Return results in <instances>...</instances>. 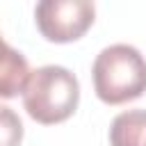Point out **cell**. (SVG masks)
Masks as SVG:
<instances>
[{"mask_svg": "<svg viewBox=\"0 0 146 146\" xmlns=\"http://www.w3.org/2000/svg\"><path fill=\"white\" fill-rule=\"evenodd\" d=\"M21 94L27 114L36 123L52 125L66 121L78 110L80 84L68 68L50 64L30 71Z\"/></svg>", "mask_w": 146, "mask_h": 146, "instance_id": "1", "label": "cell"}, {"mask_svg": "<svg viewBox=\"0 0 146 146\" xmlns=\"http://www.w3.org/2000/svg\"><path fill=\"white\" fill-rule=\"evenodd\" d=\"M96 96L107 105H121L146 91V59L135 46L114 43L98 52L94 68Z\"/></svg>", "mask_w": 146, "mask_h": 146, "instance_id": "2", "label": "cell"}, {"mask_svg": "<svg viewBox=\"0 0 146 146\" xmlns=\"http://www.w3.org/2000/svg\"><path fill=\"white\" fill-rule=\"evenodd\" d=\"M96 7L89 0H41L34 7L39 32L55 43L80 39L94 23Z\"/></svg>", "mask_w": 146, "mask_h": 146, "instance_id": "3", "label": "cell"}, {"mask_svg": "<svg viewBox=\"0 0 146 146\" xmlns=\"http://www.w3.org/2000/svg\"><path fill=\"white\" fill-rule=\"evenodd\" d=\"M30 75L27 59L23 52L11 48L0 36V98H14L23 91Z\"/></svg>", "mask_w": 146, "mask_h": 146, "instance_id": "4", "label": "cell"}, {"mask_svg": "<svg viewBox=\"0 0 146 146\" xmlns=\"http://www.w3.org/2000/svg\"><path fill=\"white\" fill-rule=\"evenodd\" d=\"M112 146H146V110H128L110 125Z\"/></svg>", "mask_w": 146, "mask_h": 146, "instance_id": "5", "label": "cell"}, {"mask_svg": "<svg viewBox=\"0 0 146 146\" xmlns=\"http://www.w3.org/2000/svg\"><path fill=\"white\" fill-rule=\"evenodd\" d=\"M23 123L11 107L0 105V146H21Z\"/></svg>", "mask_w": 146, "mask_h": 146, "instance_id": "6", "label": "cell"}]
</instances>
